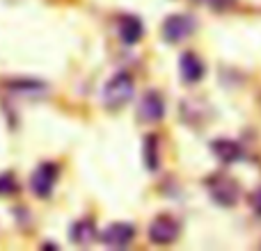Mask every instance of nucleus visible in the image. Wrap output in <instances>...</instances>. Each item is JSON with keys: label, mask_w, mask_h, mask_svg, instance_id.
I'll list each match as a JSON object with an SVG mask.
<instances>
[{"label": "nucleus", "mask_w": 261, "mask_h": 251, "mask_svg": "<svg viewBox=\"0 0 261 251\" xmlns=\"http://www.w3.org/2000/svg\"><path fill=\"white\" fill-rule=\"evenodd\" d=\"M204 185H206L208 194H211V199L218 203V206L231 208L241 201V185H239V180L231 178V176L211 174L206 180H204Z\"/></svg>", "instance_id": "1"}, {"label": "nucleus", "mask_w": 261, "mask_h": 251, "mask_svg": "<svg viewBox=\"0 0 261 251\" xmlns=\"http://www.w3.org/2000/svg\"><path fill=\"white\" fill-rule=\"evenodd\" d=\"M133 78L130 73H115L113 78L108 80V85L103 87V103L108 105L110 110H117V108H124L130 99H133Z\"/></svg>", "instance_id": "2"}, {"label": "nucleus", "mask_w": 261, "mask_h": 251, "mask_svg": "<svg viewBox=\"0 0 261 251\" xmlns=\"http://www.w3.org/2000/svg\"><path fill=\"white\" fill-rule=\"evenodd\" d=\"M179 222L174 219V217L170 215H158L156 219L149 224V240H151L153 244H161V247H165V244H172L176 242V238H179Z\"/></svg>", "instance_id": "3"}, {"label": "nucleus", "mask_w": 261, "mask_h": 251, "mask_svg": "<svg viewBox=\"0 0 261 251\" xmlns=\"http://www.w3.org/2000/svg\"><path fill=\"white\" fill-rule=\"evenodd\" d=\"M195 30V21L190 16H184V14H174V16H167L165 23H163V37L170 44H179L186 37H190Z\"/></svg>", "instance_id": "4"}, {"label": "nucleus", "mask_w": 261, "mask_h": 251, "mask_svg": "<svg viewBox=\"0 0 261 251\" xmlns=\"http://www.w3.org/2000/svg\"><path fill=\"white\" fill-rule=\"evenodd\" d=\"M138 114L142 119V123H158L165 117V103H163V96L158 91L149 89L147 94L140 99L138 105Z\"/></svg>", "instance_id": "5"}, {"label": "nucleus", "mask_w": 261, "mask_h": 251, "mask_svg": "<svg viewBox=\"0 0 261 251\" xmlns=\"http://www.w3.org/2000/svg\"><path fill=\"white\" fill-rule=\"evenodd\" d=\"M55 180H58V167L50 165V162H44V165H39L35 169V174H32V180H30L32 192H35L37 197L46 199L53 192Z\"/></svg>", "instance_id": "6"}, {"label": "nucleus", "mask_w": 261, "mask_h": 251, "mask_svg": "<svg viewBox=\"0 0 261 251\" xmlns=\"http://www.w3.org/2000/svg\"><path fill=\"white\" fill-rule=\"evenodd\" d=\"M133 238H135V229H133V224H126V222L110 224L108 229L101 233V240H103V244H108V247H113V249L128 247Z\"/></svg>", "instance_id": "7"}, {"label": "nucleus", "mask_w": 261, "mask_h": 251, "mask_svg": "<svg viewBox=\"0 0 261 251\" xmlns=\"http://www.w3.org/2000/svg\"><path fill=\"white\" fill-rule=\"evenodd\" d=\"M211 151L216 153L218 160L227 162V165L239 162L241 158H243V146H241L239 142H234V139H227V137H218L216 142L211 144Z\"/></svg>", "instance_id": "8"}, {"label": "nucleus", "mask_w": 261, "mask_h": 251, "mask_svg": "<svg viewBox=\"0 0 261 251\" xmlns=\"http://www.w3.org/2000/svg\"><path fill=\"white\" fill-rule=\"evenodd\" d=\"M179 71H181L184 82L195 85V82H199L202 76H204V64L195 53H184L181 59H179Z\"/></svg>", "instance_id": "9"}, {"label": "nucleus", "mask_w": 261, "mask_h": 251, "mask_svg": "<svg viewBox=\"0 0 261 251\" xmlns=\"http://www.w3.org/2000/svg\"><path fill=\"white\" fill-rule=\"evenodd\" d=\"M144 35V27H142V21L138 16H126L119 18V37H122L124 44H138Z\"/></svg>", "instance_id": "10"}, {"label": "nucleus", "mask_w": 261, "mask_h": 251, "mask_svg": "<svg viewBox=\"0 0 261 251\" xmlns=\"http://www.w3.org/2000/svg\"><path fill=\"white\" fill-rule=\"evenodd\" d=\"M73 244H81V247H87L96 240V226L92 219H81L71 226V233H69Z\"/></svg>", "instance_id": "11"}, {"label": "nucleus", "mask_w": 261, "mask_h": 251, "mask_svg": "<svg viewBox=\"0 0 261 251\" xmlns=\"http://www.w3.org/2000/svg\"><path fill=\"white\" fill-rule=\"evenodd\" d=\"M144 165H147L149 171L158 169V137L153 135H147L144 137Z\"/></svg>", "instance_id": "12"}, {"label": "nucleus", "mask_w": 261, "mask_h": 251, "mask_svg": "<svg viewBox=\"0 0 261 251\" xmlns=\"http://www.w3.org/2000/svg\"><path fill=\"white\" fill-rule=\"evenodd\" d=\"M16 190V183L9 174H3L0 176V197H9V194Z\"/></svg>", "instance_id": "13"}, {"label": "nucleus", "mask_w": 261, "mask_h": 251, "mask_svg": "<svg viewBox=\"0 0 261 251\" xmlns=\"http://www.w3.org/2000/svg\"><path fill=\"white\" fill-rule=\"evenodd\" d=\"M250 206H252V210L261 215V187H257L252 194H250Z\"/></svg>", "instance_id": "14"}]
</instances>
